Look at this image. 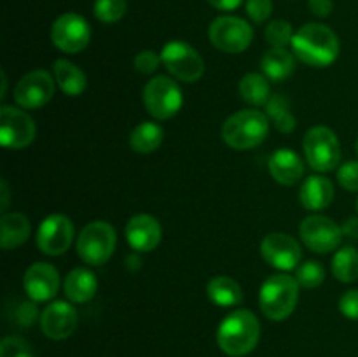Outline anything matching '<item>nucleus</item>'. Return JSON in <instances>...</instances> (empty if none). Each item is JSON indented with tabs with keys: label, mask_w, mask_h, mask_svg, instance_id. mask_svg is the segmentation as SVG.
I'll list each match as a JSON object with an SVG mask.
<instances>
[{
	"label": "nucleus",
	"mask_w": 358,
	"mask_h": 357,
	"mask_svg": "<svg viewBox=\"0 0 358 357\" xmlns=\"http://www.w3.org/2000/svg\"><path fill=\"white\" fill-rule=\"evenodd\" d=\"M294 55L306 65L324 69L332 65L339 56V38L322 23H308L294 34Z\"/></svg>",
	"instance_id": "obj_1"
},
{
	"label": "nucleus",
	"mask_w": 358,
	"mask_h": 357,
	"mask_svg": "<svg viewBox=\"0 0 358 357\" xmlns=\"http://www.w3.org/2000/svg\"><path fill=\"white\" fill-rule=\"evenodd\" d=\"M261 338L259 318L250 310H234L220 322L217 343L227 356L241 357L250 354Z\"/></svg>",
	"instance_id": "obj_2"
},
{
	"label": "nucleus",
	"mask_w": 358,
	"mask_h": 357,
	"mask_svg": "<svg viewBox=\"0 0 358 357\" xmlns=\"http://www.w3.org/2000/svg\"><path fill=\"white\" fill-rule=\"evenodd\" d=\"M299 282L287 273L271 275L261 286L259 307L269 321H285L296 310L299 300Z\"/></svg>",
	"instance_id": "obj_3"
},
{
	"label": "nucleus",
	"mask_w": 358,
	"mask_h": 357,
	"mask_svg": "<svg viewBox=\"0 0 358 357\" xmlns=\"http://www.w3.org/2000/svg\"><path fill=\"white\" fill-rule=\"evenodd\" d=\"M269 133V118L255 108L234 112L222 125V140L229 147L247 150L261 146Z\"/></svg>",
	"instance_id": "obj_4"
},
{
	"label": "nucleus",
	"mask_w": 358,
	"mask_h": 357,
	"mask_svg": "<svg viewBox=\"0 0 358 357\" xmlns=\"http://www.w3.org/2000/svg\"><path fill=\"white\" fill-rule=\"evenodd\" d=\"M303 150L308 164L320 174L338 168L341 161V146L338 135L329 126H313L303 140Z\"/></svg>",
	"instance_id": "obj_5"
},
{
	"label": "nucleus",
	"mask_w": 358,
	"mask_h": 357,
	"mask_svg": "<svg viewBox=\"0 0 358 357\" xmlns=\"http://www.w3.org/2000/svg\"><path fill=\"white\" fill-rule=\"evenodd\" d=\"M115 241L117 234L112 224L93 220L86 224L77 237V254L87 265L101 266L114 254Z\"/></svg>",
	"instance_id": "obj_6"
},
{
	"label": "nucleus",
	"mask_w": 358,
	"mask_h": 357,
	"mask_svg": "<svg viewBox=\"0 0 358 357\" xmlns=\"http://www.w3.org/2000/svg\"><path fill=\"white\" fill-rule=\"evenodd\" d=\"M143 104L147 112L156 119H170L184 105V93L177 80L166 76H156L145 84Z\"/></svg>",
	"instance_id": "obj_7"
},
{
	"label": "nucleus",
	"mask_w": 358,
	"mask_h": 357,
	"mask_svg": "<svg viewBox=\"0 0 358 357\" xmlns=\"http://www.w3.org/2000/svg\"><path fill=\"white\" fill-rule=\"evenodd\" d=\"M161 59L168 72L182 83H198L205 74V62L201 55L187 42L171 41L164 44Z\"/></svg>",
	"instance_id": "obj_8"
},
{
	"label": "nucleus",
	"mask_w": 358,
	"mask_h": 357,
	"mask_svg": "<svg viewBox=\"0 0 358 357\" xmlns=\"http://www.w3.org/2000/svg\"><path fill=\"white\" fill-rule=\"evenodd\" d=\"M208 37L219 51L236 55L248 49V46L254 41V30L241 18L220 16L210 24Z\"/></svg>",
	"instance_id": "obj_9"
},
{
	"label": "nucleus",
	"mask_w": 358,
	"mask_h": 357,
	"mask_svg": "<svg viewBox=\"0 0 358 357\" xmlns=\"http://www.w3.org/2000/svg\"><path fill=\"white\" fill-rule=\"evenodd\" d=\"M299 234L303 244L318 254H329L336 247H339L343 240L341 226L336 224V220H332L331 217L320 216V214L303 219Z\"/></svg>",
	"instance_id": "obj_10"
},
{
	"label": "nucleus",
	"mask_w": 358,
	"mask_h": 357,
	"mask_svg": "<svg viewBox=\"0 0 358 357\" xmlns=\"http://www.w3.org/2000/svg\"><path fill=\"white\" fill-rule=\"evenodd\" d=\"M91 38L90 23L80 14L65 13L51 27V41L59 51L76 55L87 48Z\"/></svg>",
	"instance_id": "obj_11"
},
{
	"label": "nucleus",
	"mask_w": 358,
	"mask_h": 357,
	"mask_svg": "<svg viewBox=\"0 0 358 357\" xmlns=\"http://www.w3.org/2000/svg\"><path fill=\"white\" fill-rule=\"evenodd\" d=\"M35 122L23 108L0 107V142L7 149H23L35 139Z\"/></svg>",
	"instance_id": "obj_12"
},
{
	"label": "nucleus",
	"mask_w": 358,
	"mask_h": 357,
	"mask_svg": "<svg viewBox=\"0 0 358 357\" xmlns=\"http://www.w3.org/2000/svg\"><path fill=\"white\" fill-rule=\"evenodd\" d=\"M55 94V77L48 70H31L17 80L14 100L21 108L37 111L44 107Z\"/></svg>",
	"instance_id": "obj_13"
},
{
	"label": "nucleus",
	"mask_w": 358,
	"mask_h": 357,
	"mask_svg": "<svg viewBox=\"0 0 358 357\" xmlns=\"http://www.w3.org/2000/svg\"><path fill=\"white\" fill-rule=\"evenodd\" d=\"M261 255L269 266L289 272L299 266L303 259V248L299 241L287 233H269L261 241Z\"/></svg>",
	"instance_id": "obj_14"
},
{
	"label": "nucleus",
	"mask_w": 358,
	"mask_h": 357,
	"mask_svg": "<svg viewBox=\"0 0 358 357\" xmlns=\"http://www.w3.org/2000/svg\"><path fill=\"white\" fill-rule=\"evenodd\" d=\"M73 241V224L63 214H51L37 230V245L48 255H62Z\"/></svg>",
	"instance_id": "obj_15"
},
{
	"label": "nucleus",
	"mask_w": 358,
	"mask_h": 357,
	"mask_svg": "<svg viewBox=\"0 0 358 357\" xmlns=\"http://www.w3.org/2000/svg\"><path fill=\"white\" fill-rule=\"evenodd\" d=\"M79 322L77 310L66 301H52L41 315V328L48 338L66 340L73 335Z\"/></svg>",
	"instance_id": "obj_16"
},
{
	"label": "nucleus",
	"mask_w": 358,
	"mask_h": 357,
	"mask_svg": "<svg viewBox=\"0 0 358 357\" xmlns=\"http://www.w3.org/2000/svg\"><path fill=\"white\" fill-rule=\"evenodd\" d=\"M23 287L28 298L35 303L49 301L58 294L59 289V273L49 262H34L24 272Z\"/></svg>",
	"instance_id": "obj_17"
},
{
	"label": "nucleus",
	"mask_w": 358,
	"mask_h": 357,
	"mask_svg": "<svg viewBox=\"0 0 358 357\" xmlns=\"http://www.w3.org/2000/svg\"><path fill=\"white\" fill-rule=\"evenodd\" d=\"M163 230L156 217L149 214H136L126 224V240L136 252H150L159 245Z\"/></svg>",
	"instance_id": "obj_18"
},
{
	"label": "nucleus",
	"mask_w": 358,
	"mask_h": 357,
	"mask_svg": "<svg viewBox=\"0 0 358 357\" xmlns=\"http://www.w3.org/2000/svg\"><path fill=\"white\" fill-rule=\"evenodd\" d=\"M268 168L271 177L282 186H294L303 178L304 163L299 154L294 153L292 149H276L269 156Z\"/></svg>",
	"instance_id": "obj_19"
},
{
	"label": "nucleus",
	"mask_w": 358,
	"mask_h": 357,
	"mask_svg": "<svg viewBox=\"0 0 358 357\" xmlns=\"http://www.w3.org/2000/svg\"><path fill=\"white\" fill-rule=\"evenodd\" d=\"M299 200L301 205L306 210H313V212L324 210L334 200V186L327 177L311 175L301 186Z\"/></svg>",
	"instance_id": "obj_20"
},
{
	"label": "nucleus",
	"mask_w": 358,
	"mask_h": 357,
	"mask_svg": "<svg viewBox=\"0 0 358 357\" xmlns=\"http://www.w3.org/2000/svg\"><path fill=\"white\" fill-rule=\"evenodd\" d=\"M66 298L73 303H86L93 300L98 290V280L94 273L87 268H73L65 276L63 284Z\"/></svg>",
	"instance_id": "obj_21"
},
{
	"label": "nucleus",
	"mask_w": 358,
	"mask_h": 357,
	"mask_svg": "<svg viewBox=\"0 0 358 357\" xmlns=\"http://www.w3.org/2000/svg\"><path fill=\"white\" fill-rule=\"evenodd\" d=\"M30 237V220L24 214H3L0 219V245L3 251L20 247Z\"/></svg>",
	"instance_id": "obj_22"
},
{
	"label": "nucleus",
	"mask_w": 358,
	"mask_h": 357,
	"mask_svg": "<svg viewBox=\"0 0 358 357\" xmlns=\"http://www.w3.org/2000/svg\"><path fill=\"white\" fill-rule=\"evenodd\" d=\"M52 74L59 90L69 97H79L86 91L87 77L76 63L69 59H56L52 63Z\"/></svg>",
	"instance_id": "obj_23"
},
{
	"label": "nucleus",
	"mask_w": 358,
	"mask_h": 357,
	"mask_svg": "<svg viewBox=\"0 0 358 357\" xmlns=\"http://www.w3.org/2000/svg\"><path fill=\"white\" fill-rule=\"evenodd\" d=\"M296 69L292 52L283 48H273L261 58V70L273 83H282L289 79Z\"/></svg>",
	"instance_id": "obj_24"
},
{
	"label": "nucleus",
	"mask_w": 358,
	"mask_h": 357,
	"mask_svg": "<svg viewBox=\"0 0 358 357\" xmlns=\"http://www.w3.org/2000/svg\"><path fill=\"white\" fill-rule=\"evenodd\" d=\"M206 294L213 304L222 308L236 307L243 301V290L240 284L226 275L213 276L206 286Z\"/></svg>",
	"instance_id": "obj_25"
},
{
	"label": "nucleus",
	"mask_w": 358,
	"mask_h": 357,
	"mask_svg": "<svg viewBox=\"0 0 358 357\" xmlns=\"http://www.w3.org/2000/svg\"><path fill=\"white\" fill-rule=\"evenodd\" d=\"M164 132L157 122L143 121L129 133V146L138 154H150L163 144Z\"/></svg>",
	"instance_id": "obj_26"
},
{
	"label": "nucleus",
	"mask_w": 358,
	"mask_h": 357,
	"mask_svg": "<svg viewBox=\"0 0 358 357\" xmlns=\"http://www.w3.org/2000/svg\"><path fill=\"white\" fill-rule=\"evenodd\" d=\"M268 77L264 74L250 72L247 76L241 77L240 86H238V91H240L241 98H243L247 104L255 105V107H261V105H266L271 98L269 94V83Z\"/></svg>",
	"instance_id": "obj_27"
},
{
	"label": "nucleus",
	"mask_w": 358,
	"mask_h": 357,
	"mask_svg": "<svg viewBox=\"0 0 358 357\" xmlns=\"http://www.w3.org/2000/svg\"><path fill=\"white\" fill-rule=\"evenodd\" d=\"M266 114L275 128L282 133H290L296 128V118L290 112V104L283 94H273L266 104Z\"/></svg>",
	"instance_id": "obj_28"
},
{
	"label": "nucleus",
	"mask_w": 358,
	"mask_h": 357,
	"mask_svg": "<svg viewBox=\"0 0 358 357\" xmlns=\"http://www.w3.org/2000/svg\"><path fill=\"white\" fill-rule=\"evenodd\" d=\"M332 273L339 282H355L358 279V251L355 247H343L332 258Z\"/></svg>",
	"instance_id": "obj_29"
},
{
	"label": "nucleus",
	"mask_w": 358,
	"mask_h": 357,
	"mask_svg": "<svg viewBox=\"0 0 358 357\" xmlns=\"http://www.w3.org/2000/svg\"><path fill=\"white\" fill-rule=\"evenodd\" d=\"M264 35H266V41L269 42L271 48L285 49L287 46L292 44V38H294L292 24H290L287 20H275L266 27Z\"/></svg>",
	"instance_id": "obj_30"
},
{
	"label": "nucleus",
	"mask_w": 358,
	"mask_h": 357,
	"mask_svg": "<svg viewBox=\"0 0 358 357\" xmlns=\"http://www.w3.org/2000/svg\"><path fill=\"white\" fill-rule=\"evenodd\" d=\"M128 10L126 0H96L93 13L101 23H117Z\"/></svg>",
	"instance_id": "obj_31"
},
{
	"label": "nucleus",
	"mask_w": 358,
	"mask_h": 357,
	"mask_svg": "<svg viewBox=\"0 0 358 357\" xmlns=\"http://www.w3.org/2000/svg\"><path fill=\"white\" fill-rule=\"evenodd\" d=\"M296 280L301 287L306 289H317L325 280V270L318 261H306L301 266H297Z\"/></svg>",
	"instance_id": "obj_32"
},
{
	"label": "nucleus",
	"mask_w": 358,
	"mask_h": 357,
	"mask_svg": "<svg viewBox=\"0 0 358 357\" xmlns=\"http://www.w3.org/2000/svg\"><path fill=\"white\" fill-rule=\"evenodd\" d=\"M0 357H34V352L24 338L7 336L0 343Z\"/></svg>",
	"instance_id": "obj_33"
},
{
	"label": "nucleus",
	"mask_w": 358,
	"mask_h": 357,
	"mask_svg": "<svg viewBox=\"0 0 358 357\" xmlns=\"http://www.w3.org/2000/svg\"><path fill=\"white\" fill-rule=\"evenodd\" d=\"M338 182L346 191H358V161H346L338 168Z\"/></svg>",
	"instance_id": "obj_34"
},
{
	"label": "nucleus",
	"mask_w": 358,
	"mask_h": 357,
	"mask_svg": "<svg viewBox=\"0 0 358 357\" xmlns=\"http://www.w3.org/2000/svg\"><path fill=\"white\" fill-rule=\"evenodd\" d=\"M161 63H163L161 55L150 51V49H145V51H140L138 55L135 56V63H133V65H135L136 72L149 76V74H154L159 69Z\"/></svg>",
	"instance_id": "obj_35"
},
{
	"label": "nucleus",
	"mask_w": 358,
	"mask_h": 357,
	"mask_svg": "<svg viewBox=\"0 0 358 357\" xmlns=\"http://www.w3.org/2000/svg\"><path fill=\"white\" fill-rule=\"evenodd\" d=\"M273 2L271 0H247V14L254 23L261 24L271 16Z\"/></svg>",
	"instance_id": "obj_36"
},
{
	"label": "nucleus",
	"mask_w": 358,
	"mask_h": 357,
	"mask_svg": "<svg viewBox=\"0 0 358 357\" xmlns=\"http://www.w3.org/2000/svg\"><path fill=\"white\" fill-rule=\"evenodd\" d=\"M339 312L350 321H358V289L346 290L339 300Z\"/></svg>",
	"instance_id": "obj_37"
},
{
	"label": "nucleus",
	"mask_w": 358,
	"mask_h": 357,
	"mask_svg": "<svg viewBox=\"0 0 358 357\" xmlns=\"http://www.w3.org/2000/svg\"><path fill=\"white\" fill-rule=\"evenodd\" d=\"M38 318V308L35 301H23L20 307L16 308V321L20 322L23 328H30L35 321Z\"/></svg>",
	"instance_id": "obj_38"
},
{
	"label": "nucleus",
	"mask_w": 358,
	"mask_h": 357,
	"mask_svg": "<svg viewBox=\"0 0 358 357\" xmlns=\"http://www.w3.org/2000/svg\"><path fill=\"white\" fill-rule=\"evenodd\" d=\"M332 0H310V10L318 18H327L332 13Z\"/></svg>",
	"instance_id": "obj_39"
},
{
	"label": "nucleus",
	"mask_w": 358,
	"mask_h": 357,
	"mask_svg": "<svg viewBox=\"0 0 358 357\" xmlns=\"http://www.w3.org/2000/svg\"><path fill=\"white\" fill-rule=\"evenodd\" d=\"M343 237H348L352 240H358V217H350L341 226Z\"/></svg>",
	"instance_id": "obj_40"
},
{
	"label": "nucleus",
	"mask_w": 358,
	"mask_h": 357,
	"mask_svg": "<svg viewBox=\"0 0 358 357\" xmlns=\"http://www.w3.org/2000/svg\"><path fill=\"white\" fill-rule=\"evenodd\" d=\"M243 0H208V4L212 7L219 10H234L241 6Z\"/></svg>",
	"instance_id": "obj_41"
},
{
	"label": "nucleus",
	"mask_w": 358,
	"mask_h": 357,
	"mask_svg": "<svg viewBox=\"0 0 358 357\" xmlns=\"http://www.w3.org/2000/svg\"><path fill=\"white\" fill-rule=\"evenodd\" d=\"M7 206H9V188H7V182L2 181V203H0V210L6 212Z\"/></svg>",
	"instance_id": "obj_42"
},
{
	"label": "nucleus",
	"mask_w": 358,
	"mask_h": 357,
	"mask_svg": "<svg viewBox=\"0 0 358 357\" xmlns=\"http://www.w3.org/2000/svg\"><path fill=\"white\" fill-rule=\"evenodd\" d=\"M6 90H7V77H6V72H2V91H0V98L6 97Z\"/></svg>",
	"instance_id": "obj_43"
},
{
	"label": "nucleus",
	"mask_w": 358,
	"mask_h": 357,
	"mask_svg": "<svg viewBox=\"0 0 358 357\" xmlns=\"http://www.w3.org/2000/svg\"><path fill=\"white\" fill-rule=\"evenodd\" d=\"M357 212H358V200H357Z\"/></svg>",
	"instance_id": "obj_44"
},
{
	"label": "nucleus",
	"mask_w": 358,
	"mask_h": 357,
	"mask_svg": "<svg viewBox=\"0 0 358 357\" xmlns=\"http://www.w3.org/2000/svg\"><path fill=\"white\" fill-rule=\"evenodd\" d=\"M357 154H358V142H357Z\"/></svg>",
	"instance_id": "obj_45"
}]
</instances>
